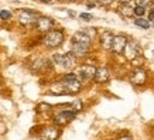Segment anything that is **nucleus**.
<instances>
[{
	"label": "nucleus",
	"instance_id": "23",
	"mask_svg": "<svg viewBox=\"0 0 154 140\" xmlns=\"http://www.w3.org/2000/svg\"><path fill=\"white\" fill-rule=\"evenodd\" d=\"M96 2L102 6H109V5H112L113 3V0H96Z\"/></svg>",
	"mask_w": 154,
	"mask_h": 140
},
{
	"label": "nucleus",
	"instance_id": "9",
	"mask_svg": "<svg viewBox=\"0 0 154 140\" xmlns=\"http://www.w3.org/2000/svg\"><path fill=\"white\" fill-rule=\"evenodd\" d=\"M127 38L125 36H115L113 38V44H112V51L116 54H122L125 51V48L127 45Z\"/></svg>",
	"mask_w": 154,
	"mask_h": 140
},
{
	"label": "nucleus",
	"instance_id": "12",
	"mask_svg": "<svg viewBox=\"0 0 154 140\" xmlns=\"http://www.w3.org/2000/svg\"><path fill=\"white\" fill-rule=\"evenodd\" d=\"M89 51V45L86 44H78V42H72V52L75 57H85Z\"/></svg>",
	"mask_w": 154,
	"mask_h": 140
},
{
	"label": "nucleus",
	"instance_id": "7",
	"mask_svg": "<svg viewBox=\"0 0 154 140\" xmlns=\"http://www.w3.org/2000/svg\"><path fill=\"white\" fill-rule=\"evenodd\" d=\"M147 79V74H146V71L140 67H137L133 72L130 74V82L133 85H143Z\"/></svg>",
	"mask_w": 154,
	"mask_h": 140
},
{
	"label": "nucleus",
	"instance_id": "10",
	"mask_svg": "<svg viewBox=\"0 0 154 140\" xmlns=\"http://www.w3.org/2000/svg\"><path fill=\"white\" fill-rule=\"evenodd\" d=\"M58 137H60V129H57V127H47L40 135L41 140H57Z\"/></svg>",
	"mask_w": 154,
	"mask_h": 140
},
{
	"label": "nucleus",
	"instance_id": "2",
	"mask_svg": "<svg viewBox=\"0 0 154 140\" xmlns=\"http://www.w3.org/2000/svg\"><path fill=\"white\" fill-rule=\"evenodd\" d=\"M44 44L50 48H55V47H60L62 42H64V34L60 30H51L48 31L45 36H44Z\"/></svg>",
	"mask_w": 154,
	"mask_h": 140
},
{
	"label": "nucleus",
	"instance_id": "21",
	"mask_svg": "<svg viewBox=\"0 0 154 140\" xmlns=\"http://www.w3.org/2000/svg\"><path fill=\"white\" fill-rule=\"evenodd\" d=\"M153 0H136V3H137V6H143V7H146L147 5H150Z\"/></svg>",
	"mask_w": 154,
	"mask_h": 140
},
{
	"label": "nucleus",
	"instance_id": "16",
	"mask_svg": "<svg viewBox=\"0 0 154 140\" xmlns=\"http://www.w3.org/2000/svg\"><path fill=\"white\" fill-rule=\"evenodd\" d=\"M134 24L136 26H139L141 28H149L150 27V21L146 19H136L134 20Z\"/></svg>",
	"mask_w": 154,
	"mask_h": 140
},
{
	"label": "nucleus",
	"instance_id": "4",
	"mask_svg": "<svg viewBox=\"0 0 154 140\" xmlns=\"http://www.w3.org/2000/svg\"><path fill=\"white\" fill-rule=\"evenodd\" d=\"M38 20V16L31 10H23L20 11L19 16V21L21 26H31V24H35V21Z\"/></svg>",
	"mask_w": 154,
	"mask_h": 140
},
{
	"label": "nucleus",
	"instance_id": "24",
	"mask_svg": "<svg viewBox=\"0 0 154 140\" xmlns=\"http://www.w3.org/2000/svg\"><path fill=\"white\" fill-rule=\"evenodd\" d=\"M149 21H154V10L149 11Z\"/></svg>",
	"mask_w": 154,
	"mask_h": 140
},
{
	"label": "nucleus",
	"instance_id": "18",
	"mask_svg": "<svg viewBox=\"0 0 154 140\" xmlns=\"http://www.w3.org/2000/svg\"><path fill=\"white\" fill-rule=\"evenodd\" d=\"M144 11H146V7H143V6H136L134 7V14L139 16V17H141L144 14Z\"/></svg>",
	"mask_w": 154,
	"mask_h": 140
},
{
	"label": "nucleus",
	"instance_id": "15",
	"mask_svg": "<svg viewBox=\"0 0 154 140\" xmlns=\"http://www.w3.org/2000/svg\"><path fill=\"white\" fill-rule=\"evenodd\" d=\"M119 13H120L123 17H130V16L134 14V9L129 5H122L120 7H119Z\"/></svg>",
	"mask_w": 154,
	"mask_h": 140
},
{
	"label": "nucleus",
	"instance_id": "3",
	"mask_svg": "<svg viewBox=\"0 0 154 140\" xmlns=\"http://www.w3.org/2000/svg\"><path fill=\"white\" fill-rule=\"evenodd\" d=\"M123 54H125V57H126L127 60L134 61L137 57L140 55V45L137 44V41L130 40V41L127 42V45H126V48H125Z\"/></svg>",
	"mask_w": 154,
	"mask_h": 140
},
{
	"label": "nucleus",
	"instance_id": "11",
	"mask_svg": "<svg viewBox=\"0 0 154 140\" xmlns=\"http://www.w3.org/2000/svg\"><path fill=\"white\" fill-rule=\"evenodd\" d=\"M91 36H89L86 31H76V33L72 36V42H78V44H86V45H91Z\"/></svg>",
	"mask_w": 154,
	"mask_h": 140
},
{
	"label": "nucleus",
	"instance_id": "19",
	"mask_svg": "<svg viewBox=\"0 0 154 140\" xmlns=\"http://www.w3.org/2000/svg\"><path fill=\"white\" fill-rule=\"evenodd\" d=\"M10 17H11V13H10V11H7V10H2V11H0V19L2 20H9Z\"/></svg>",
	"mask_w": 154,
	"mask_h": 140
},
{
	"label": "nucleus",
	"instance_id": "8",
	"mask_svg": "<svg viewBox=\"0 0 154 140\" xmlns=\"http://www.w3.org/2000/svg\"><path fill=\"white\" fill-rule=\"evenodd\" d=\"M74 119H75V112H72V110H62L55 116L54 122L58 126H64V125H66L68 122L74 120Z\"/></svg>",
	"mask_w": 154,
	"mask_h": 140
},
{
	"label": "nucleus",
	"instance_id": "27",
	"mask_svg": "<svg viewBox=\"0 0 154 140\" xmlns=\"http://www.w3.org/2000/svg\"><path fill=\"white\" fill-rule=\"evenodd\" d=\"M41 2H44V3H48V2H51V0H41Z\"/></svg>",
	"mask_w": 154,
	"mask_h": 140
},
{
	"label": "nucleus",
	"instance_id": "1",
	"mask_svg": "<svg viewBox=\"0 0 154 140\" xmlns=\"http://www.w3.org/2000/svg\"><path fill=\"white\" fill-rule=\"evenodd\" d=\"M54 62L57 65L62 67L64 70H72L76 64V57L74 55V52L69 51L66 54H54Z\"/></svg>",
	"mask_w": 154,
	"mask_h": 140
},
{
	"label": "nucleus",
	"instance_id": "6",
	"mask_svg": "<svg viewBox=\"0 0 154 140\" xmlns=\"http://www.w3.org/2000/svg\"><path fill=\"white\" fill-rule=\"evenodd\" d=\"M52 26H54V20L50 19V17H45V16L38 17V20L35 21V27H37V30L41 31V33H48V31H51Z\"/></svg>",
	"mask_w": 154,
	"mask_h": 140
},
{
	"label": "nucleus",
	"instance_id": "5",
	"mask_svg": "<svg viewBox=\"0 0 154 140\" xmlns=\"http://www.w3.org/2000/svg\"><path fill=\"white\" fill-rule=\"evenodd\" d=\"M96 70L98 68H95L92 65H81L79 70H78V78L81 81L82 79H95V75H96Z\"/></svg>",
	"mask_w": 154,
	"mask_h": 140
},
{
	"label": "nucleus",
	"instance_id": "25",
	"mask_svg": "<svg viewBox=\"0 0 154 140\" xmlns=\"http://www.w3.org/2000/svg\"><path fill=\"white\" fill-rule=\"evenodd\" d=\"M119 2H120L122 5H127V3H129V2H130V0H119Z\"/></svg>",
	"mask_w": 154,
	"mask_h": 140
},
{
	"label": "nucleus",
	"instance_id": "22",
	"mask_svg": "<svg viewBox=\"0 0 154 140\" xmlns=\"http://www.w3.org/2000/svg\"><path fill=\"white\" fill-rule=\"evenodd\" d=\"M50 109H51V106H50L48 103H41V105L38 106V110H40V112H41V110H50Z\"/></svg>",
	"mask_w": 154,
	"mask_h": 140
},
{
	"label": "nucleus",
	"instance_id": "13",
	"mask_svg": "<svg viewBox=\"0 0 154 140\" xmlns=\"http://www.w3.org/2000/svg\"><path fill=\"white\" fill-rule=\"evenodd\" d=\"M113 38H115V36H113L110 31H105V33L102 34V37H100V44H102V47L105 50H112Z\"/></svg>",
	"mask_w": 154,
	"mask_h": 140
},
{
	"label": "nucleus",
	"instance_id": "20",
	"mask_svg": "<svg viewBox=\"0 0 154 140\" xmlns=\"http://www.w3.org/2000/svg\"><path fill=\"white\" fill-rule=\"evenodd\" d=\"M79 17L82 20H85V21H91V20L94 19V17H92V14H89V13H81Z\"/></svg>",
	"mask_w": 154,
	"mask_h": 140
},
{
	"label": "nucleus",
	"instance_id": "14",
	"mask_svg": "<svg viewBox=\"0 0 154 140\" xmlns=\"http://www.w3.org/2000/svg\"><path fill=\"white\" fill-rule=\"evenodd\" d=\"M109 79V70L102 67V68H98L96 70V75H95V81L99 82V84H103Z\"/></svg>",
	"mask_w": 154,
	"mask_h": 140
},
{
	"label": "nucleus",
	"instance_id": "17",
	"mask_svg": "<svg viewBox=\"0 0 154 140\" xmlns=\"http://www.w3.org/2000/svg\"><path fill=\"white\" fill-rule=\"evenodd\" d=\"M71 106H72V109H71V110H72V112H79L81 109H82V102H81L79 99H78V101H75L74 103H72V105H71Z\"/></svg>",
	"mask_w": 154,
	"mask_h": 140
},
{
	"label": "nucleus",
	"instance_id": "26",
	"mask_svg": "<svg viewBox=\"0 0 154 140\" xmlns=\"http://www.w3.org/2000/svg\"><path fill=\"white\" fill-rule=\"evenodd\" d=\"M119 140H131V139H130V137H120Z\"/></svg>",
	"mask_w": 154,
	"mask_h": 140
}]
</instances>
